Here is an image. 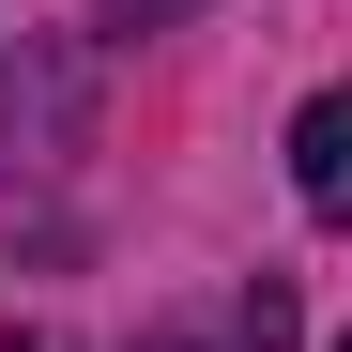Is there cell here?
<instances>
[{
	"label": "cell",
	"instance_id": "obj_1",
	"mask_svg": "<svg viewBox=\"0 0 352 352\" xmlns=\"http://www.w3.org/2000/svg\"><path fill=\"white\" fill-rule=\"evenodd\" d=\"M291 184H307V214L352 230V92H307V107H291Z\"/></svg>",
	"mask_w": 352,
	"mask_h": 352
},
{
	"label": "cell",
	"instance_id": "obj_2",
	"mask_svg": "<svg viewBox=\"0 0 352 352\" xmlns=\"http://www.w3.org/2000/svg\"><path fill=\"white\" fill-rule=\"evenodd\" d=\"M138 352H291V291H276V276H245L214 322H153Z\"/></svg>",
	"mask_w": 352,
	"mask_h": 352
},
{
	"label": "cell",
	"instance_id": "obj_3",
	"mask_svg": "<svg viewBox=\"0 0 352 352\" xmlns=\"http://www.w3.org/2000/svg\"><path fill=\"white\" fill-rule=\"evenodd\" d=\"M107 16H123V31H168V16H184V0H107Z\"/></svg>",
	"mask_w": 352,
	"mask_h": 352
},
{
	"label": "cell",
	"instance_id": "obj_4",
	"mask_svg": "<svg viewBox=\"0 0 352 352\" xmlns=\"http://www.w3.org/2000/svg\"><path fill=\"white\" fill-rule=\"evenodd\" d=\"M337 352H352V337H337Z\"/></svg>",
	"mask_w": 352,
	"mask_h": 352
}]
</instances>
